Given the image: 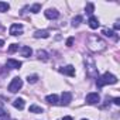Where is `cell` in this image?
<instances>
[{"label":"cell","instance_id":"obj_24","mask_svg":"<svg viewBox=\"0 0 120 120\" xmlns=\"http://www.w3.org/2000/svg\"><path fill=\"white\" fill-rule=\"evenodd\" d=\"M19 49V45L17 44H11L10 47H9V52H16Z\"/></svg>","mask_w":120,"mask_h":120},{"label":"cell","instance_id":"obj_18","mask_svg":"<svg viewBox=\"0 0 120 120\" xmlns=\"http://www.w3.org/2000/svg\"><path fill=\"white\" fill-rule=\"evenodd\" d=\"M9 9H10V4H9V3H4V2H0V11H2V13L7 11Z\"/></svg>","mask_w":120,"mask_h":120},{"label":"cell","instance_id":"obj_26","mask_svg":"<svg viewBox=\"0 0 120 120\" xmlns=\"http://www.w3.org/2000/svg\"><path fill=\"white\" fill-rule=\"evenodd\" d=\"M113 102H114V105H117V106H119V105H120V98H114V100H113Z\"/></svg>","mask_w":120,"mask_h":120},{"label":"cell","instance_id":"obj_27","mask_svg":"<svg viewBox=\"0 0 120 120\" xmlns=\"http://www.w3.org/2000/svg\"><path fill=\"white\" fill-rule=\"evenodd\" d=\"M119 28H120V24H119V23H116V24H114V30H119Z\"/></svg>","mask_w":120,"mask_h":120},{"label":"cell","instance_id":"obj_11","mask_svg":"<svg viewBox=\"0 0 120 120\" xmlns=\"http://www.w3.org/2000/svg\"><path fill=\"white\" fill-rule=\"evenodd\" d=\"M34 37L35 38H48L49 37V31L48 30H38V31H35Z\"/></svg>","mask_w":120,"mask_h":120},{"label":"cell","instance_id":"obj_9","mask_svg":"<svg viewBox=\"0 0 120 120\" xmlns=\"http://www.w3.org/2000/svg\"><path fill=\"white\" fill-rule=\"evenodd\" d=\"M59 16V13L55 10V9H48L47 11H45V17L48 19V20H54V19H56Z\"/></svg>","mask_w":120,"mask_h":120},{"label":"cell","instance_id":"obj_17","mask_svg":"<svg viewBox=\"0 0 120 120\" xmlns=\"http://www.w3.org/2000/svg\"><path fill=\"white\" fill-rule=\"evenodd\" d=\"M30 112H31V113H42V107L35 106V105H31V106H30Z\"/></svg>","mask_w":120,"mask_h":120},{"label":"cell","instance_id":"obj_21","mask_svg":"<svg viewBox=\"0 0 120 120\" xmlns=\"http://www.w3.org/2000/svg\"><path fill=\"white\" fill-rule=\"evenodd\" d=\"M37 55H38L40 59H44V61H45V59H48V54H47L45 51H41V49H40V51L37 52Z\"/></svg>","mask_w":120,"mask_h":120},{"label":"cell","instance_id":"obj_23","mask_svg":"<svg viewBox=\"0 0 120 120\" xmlns=\"http://www.w3.org/2000/svg\"><path fill=\"white\" fill-rule=\"evenodd\" d=\"M27 81H28V83H35L37 81H38V76L37 75H28V78H27Z\"/></svg>","mask_w":120,"mask_h":120},{"label":"cell","instance_id":"obj_14","mask_svg":"<svg viewBox=\"0 0 120 120\" xmlns=\"http://www.w3.org/2000/svg\"><path fill=\"white\" fill-rule=\"evenodd\" d=\"M45 100L49 103V105H58L59 102H58V96L56 95H48L47 98H45Z\"/></svg>","mask_w":120,"mask_h":120},{"label":"cell","instance_id":"obj_20","mask_svg":"<svg viewBox=\"0 0 120 120\" xmlns=\"http://www.w3.org/2000/svg\"><path fill=\"white\" fill-rule=\"evenodd\" d=\"M81 21H82V17H81V16H76V17L72 19V26H74V27H78V26L81 24Z\"/></svg>","mask_w":120,"mask_h":120},{"label":"cell","instance_id":"obj_29","mask_svg":"<svg viewBox=\"0 0 120 120\" xmlns=\"http://www.w3.org/2000/svg\"><path fill=\"white\" fill-rule=\"evenodd\" d=\"M3 45H4V41H3V40H0V47H3Z\"/></svg>","mask_w":120,"mask_h":120},{"label":"cell","instance_id":"obj_4","mask_svg":"<svg viewBox=\"0 0 120 120\" xmlns=\"http://www.w3.org/2000/svg\"><path fill=\"white\" fill-rule=\"evenodd\" d=\"M23 88V79L21 78H14L11 82H10V85H9V90L11 92V93H16V92H19L20 89Z\"/></svg>","mask_w":120,"mask_h":120},{"label":"cell","instance_id":"obj_5","mask_svg":"<svg viewBox=\"0 0 120 120\" xmlns=\"http://www.w3.org/2000/svg\"><path fill=\"white\" fill-rule=\"evenodd\" d=\"M99 100H100V96L96 92H92V93L86 95V103L88 105H96V103H99Z\"/></svg>","mask_w":120,"mask_h":120},{"label":"cell","instance_id":"obj_7","mask_svg":"<svg viewBox=\"0 0 120 120\" xmlns=\"http://www.w3.org/2000/svg\"><path fill=\"white\" fill-rule=\"evenodd\" d=\"M59 72H61V74H64V75L74 76V75H75V68H74L72 65H67V67H64V68H61V69H59Z\"/></svg>","mask_w":120,"mask_h":120},{"label":"cell","instance_id":"obj_10","mask_svg":"<svg viewBox=\"0 0 120 120\" xmlns=\"http://www.w3.org/2000/svg\"><path fill=\"white\" fill-rule=\"evenodd\" d=\"M7 67H9V68H13V69H19V68L21 67V62L10 58V59H7Z\"/></svg>","mask_w":120,"mask_h":120},{"label":"cell","instance_id":"obj_28","mask_svg":"<svg viewBox=\"0 0 120 120\" xmlns=\"http://www.w3.org/2000/svg\"><path fill=\"white\" fill-rule=\"evenodd\" d=\"M62 120H72V117H69V116H65V117H64Z\"/></svg>","mask_w":120,"mask_h":120},{"label":"cell","instance_id":"obj_12","mask_svg":"<svg viewBox=\"0 0 120 120\" xmlns=\"http://www.w3.org/2000/svg\"><path fill=\"white\" fill-rule=\"evenodd\" d=\"M99 26H100L99 20H98L95 16H90V19H89V27H90V28H93V30H96Z\"/></svg>","mask_w":120,"mask_h":120},{"label":"cell","instance_id":"obj_8","mask_svg":"<svg viewBox=\"0 0 120 120\" xmlns=\"http://www.w3.org/2000/svg\"><path fill=\"white\" fill-rule=\"evenodd\" d=\"M72 100V93L71 92H62L61 95V103L62 105H69Z\"/></svg>","mask_w":120,"mask_h":120},{"label":"cell","instance_id":"obj_16","mask_svg":"<svg viewBox=\"0 0 120 120\" xmlns=\"http://www.w3.org/2000/svg\"><path fill=\"white\" fill-rule=\"evenodd\" d=\"M102 33H103V34H105L106 37H112V38H114V40H117V35H116V34H114V33H113L112 30H107V28H105V30H103Z\"/></svg>","mask_w":120,"mask_h":120},{"label":"cell","instance_id":"obj_6","mask_svg":"<svg viewBox=\"0 0 120 120\" xmlns=\"http://www.w3.org/2000/svg\"><path fill=\"white\" fill-rule=\"evenodd\" d=\"M9 33H10L11 35H20V34L23 33V26H21V24L14 23V24H11V27H10Z\"/></svg>","mask_w":120,"mask_h":120},{"label":"cell","instance_id":"obj_22","mask_svg":"<svg viewBox=\"0 0 120 120\" xmlns=\"http://www.w3.org/2000/svg\"><path fill=\"white\" fill-rule=\"evenodd\" d=\"M41 10V4H38V3H35L34 6H31V9H30V11L31 13H38Z\"/></svg>","mask_w":120,"mask_h":120},{"label":"cell","instance_id":"obj_25","mask_svg":"<svg viewBox=\"0 0 120 120\" xmlns=\"http://www.w3.org/2000/svg\"><path fill=\"white\" fill-rule=\"evenodd\" d=\"M72 44H74V37H69V38L67 40V45H68V47H72Z\"/></svg>","mask_w":120,"mask_h":120},{"label":"cell","instance_id":"obj_1","mask_svg":"<svg viewBox=\"0 0 120 120\" xmlns=\"http://www.w3.org/2000/svg\"><path fill=\"white\" fill-rule=\"evenodd\" d=\"M106 47H107V44H106L105 40H102L100 37H98L95 34L89 35V38H88V48L90 51H93V52H103L106 49Z\"/></svg>","mask_w":120,"mask_h":120},{"label":"cell","instance_id":"obj_19","mask_svg":"<svg viewBox=\"0 0 120 120\" xmlns=\"http://www.w3.org/2000/svg\"><path fill=\"white\" fill-rule=\"evenodd\" d=\"M93 10H95V4H93V3H88L86 7H85V11H86L88 14H92Z\"/></svg>","mask_w":120,"mask_h":120},{"label":"cell","instance_id":"obj_15","mask_svg":"<svg viewBox=\"0 0 120 120\" xmlns=\"http://www.w3.org/2000/svg\"><path fill=\"white\" fill-rule=\"evenodd\" d=\"M31 54H33V49H31L30 47H27V45H26V47H23V48H21V55H23V56H26V58H27V56H30Z\"/></svg>","mask_w":120,"mask_h":120},{"label":"cell","instance_id":"obj_2","mask_svg":"<svg viewBox=\"0 0 120 120\" xmlns=\"http://www.w3.org/2000/svg\"><path fill=\"white\" fill-rule=\"evenodd\" d=\"M117 82V78L113 75V74H109V72H106V74H103L102 76H98L96 78V85L99 86V88H102V86H105V85H114Z\"/></svg>","mask_w":120,"mask_h":120},{"label":"cell","instance_id":"obj_3","mask_svg":"<svg viewBox=\"0 0 120 120\" xmlns=\"http://www.w3.org/2000/svg\"><path fill=\"white\" fill-rule=\"evenodd\" d=\"M85 65H86V72H88V75L96 78V76H98V68H96V65H95V62H93V59L85 58Z\"/></svg>","mask_w":120,"mask_h":120},{"label":"cell","instance_id":"obj_30","mask_svg":"<svg viewBox=\"0 0 120 120\" xmlns=\"http://www.w3.org/2000/svg\"><path fill=\"white\" fill-rule=\"evenodd\" d=\"M82 120H86V119H82Z\"/></svg>","mask_w":120,"mask_h":120},{"label":"cell","instance_id":"obj_13","mask_svg":"<svg viewBox=\"0 0 120 120\" xmlns=\"http://www.w3.org/2000/svg\"><path fill=\"white\" fill-rule=\"evenodd\" d=\"M24 99H21V98H19V99H16L14 102H13V106L16 107V109H19V110H23L24 109Z\"/></svg>","mask_w":120,"mask_h":120}]
</instances>
